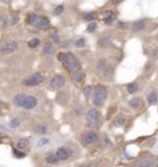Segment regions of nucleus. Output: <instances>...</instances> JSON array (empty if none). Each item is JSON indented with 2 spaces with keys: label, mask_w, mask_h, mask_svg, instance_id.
Instances as JSON below:
<instances>
[{
  "label": "nucleus",
  "mask_w": 158,
  "mask_h": 167,
  "mask_svg": "<svg viewBox=\"0 0 158 167\" xmlns=\"http://www.w3.org/2000/svg\"><path fill=\"white\" fill-rule=\"evenodd\" d=\"M43 162H45L47 166H57V165H59L58 160H57L56 155H55V152H53V150L48 151V152H46L45 157H43Z\"/></svg>",
  "instance_id": "nucleus-12"
},
{
  "label": "nucleus",
  "mask_w": 158,
  "mask_h": 167,
  "mask_svg": "<svg viewBox=\"0 0 158 167\" xmlns=\"http://www.w3.org/2000/svg\"><path fill=\"white\" fill-rule=\"evenodd\" d=\"M66 84V78L62 74H56L53 78L51 79L50 84H48V89L50 91H58L61 88H63Z\"/></svg>",
  "instance_id": "nucleus-10"
},
{
  "label": "nucleus",
  "mask_w": 158,
  "mask_h": 167,
  "mask_svg": "<svg viewBox=\"0 0 158 167\" xmlns=\"http://www.w3.org/2000/svg\"><path fill=\"white\" fill-rule=\"evenodd\" d=\"M121 1H122V0H113V4H115V5H116V4L121 3Z\"/></svg>",
  "instance_id": "nucleus-39"
},
{
  "label": "nucleus",
  "mask_w": 158,
  "mask_h": 167,
  "mask_svg": "<svg viewBox=\"0 0 158 167\" xmlns=\"http://www.w3.org/2000/svg\"><path fill=\"white\" fill-rule=\"evenodd\" d=\"M126 123V116L124 115V114H117L116 116H115L114 119V125L115 126H124V124Z\"/></svg>",
  "instance_id": "nucleus-21"
},
{
  "label": "nucleus",
  "mask_w": 158,
  "mask_h": 167,
  "mask_svg": "<svg viewBox=\"0 0 158 167\" xmlns=\"http://www.w3.org/2000/svg\"><path fill=\"white\" fill-rule=\"evenodd\" d=\"M77 141L82 147L90 149V147H93V146H95L96 144L100 142V134L96 131V130H93V129L84 130V131H82L79 134Z\"/></svg>",
  "instance_id": "nucleus-1"
},
{
  "label": "nucleus",
  "mask_w": 158,
  "mask_h": 167,
  "mask_svg": "<svg viewBox=\"0 0 158 167\" xmlns=\"http://www.w3.org/2000/svg\"><path fill=\"white\" fill-rule=\"evenodd\" d=\"M74 167H113V161L108 157H96L78 162L74 165Z\"/></svg>",
  "instance_id": "nucleus-4"
},
{
  "label": "nucleus",
  "mask_w": 158,
  "mask_h": 167,
  "mask_svg": "<svg viewBox=\"0 0 158 167\" xmlns=\"http://www.w3.org/2000/svg\"><path fill=\"white\" fill-rule=\"evenodd\" d=\"M67 139H64V136H48V135H45V136H40L38 139H36L35 141V149L36 150H43V149H48V147H53V146H59L61 144L66 142Z\"/></svg>",
  "instance_id": "nucleus-2"
},
{
  "label": "nucleus",
  "mask_w": 158,
  "mask_h": 167,
  "mask_svg": "<svg viewBox=\"0 0 158 167\" xmlns=\"http://www.w3.org/2000/svg\"><path fill=\"white\" fill-rule=\"evenodd\" d=\"M55 51H56L55 46L52 45L51 42L45 44V45H43V47H42V52H43L45 55H53V53H55Z\"/></svg>",
  "instance_id": "nucleus-22"
},
{
  "label": "nucleus",
  "mask_w": 158,
  "mask_h": 167,
  "mask_svg": "<svg viewBox=\"0 0 158 167\" xmlns=\"http://www.w3.org/2000/svg\"><path fill=\"white\" fill-rule=\"evenodd\" d=\"M138 83L136 82H132V83H129L127 86H126V89H127V93L129 94H135V93L138 92Z\"/></svg>",
  "instance_id": "nucleus-24"
},
{
  "label": "nucleus",
  "mask_w": 158,
  "mask_h": 167,
  "mask_svg": "<svg viewBox=\"0 0 158 167\" xmlns=\"http://www.w3.org/2000/svg\"><path fill=\"white\" fill-rule=\"evenodd\" d=\"M85 125L87 128L98 130L103 125V116L98 109H89L85 114Z\"/></svg>",
  "instance_id": "nucleus-3"
},
{
  "label": "nucleus",
  "mask_w": 158,
  "mask_h": 167,
  "mask_svg": "<svg viewBox=\"0 0 158 167\" xmlns=\"http://www.w3.org/2000/svg\"><path fill=\"white\" fill-rule=\"evenodd\" d=\"M158 162V159L153 155H146L142 156L140 159H136L135 161H132L130 165H127L126 167H153L155 163Z\"/></svg>",
  "instance_id": "nucleus-5"
},
{
  "label": "nucleus",
  "mask_w": 158,
  "mask_h": 167,
  "mask_svg": "<svg viewBox=\"0 0 158 167\" xmlns=\"http://www.w3.org/2000/svg\"><path fill=\"white\" fill-rule=\"evenodd\" d=\"M108 95V89L103 84H98L95 88H94V95H93V104L95 107H101L105 99H106Z\"/></svg>",
  "instance_id": "nucleus-6"
},
{
  "label": "nucleus",
  "mask_w": 158,
  "mask_h": 167,
  "mask_svg": "<svg viewBox=\"0 0 158 167\" xmlns=\"http://www.w3.org/2000/svg\"><path fill=\"white\" fill-rule=\"evenodd\" d=\"M56 102L58 103L59 105H67L68 102H69V95H68V93L61 91L56 97Z\"/></svg>",
  "instance_id": "nucleus-16"
},
{
  "label": "nucleus",
  "mask_w": 158,
  "mask_h": 167,
  "mask_svg": "<svg viewBox=\"0 0 158 167\" xmlns=\"http://www.w3.org/2000/svg\"><path fill=\"white\" fill-rule=\"evenodd\" d=\"M20 124H21V120L19 118H13L11 121L9 123V125H10V128H11V129H17L20 126Z\"/></svg>",
  "instance_id": "nucleus-28"
},
{
  "label": "nucleus",
  "mask_w": 158,
  "mask_h": 167,
  "mask_svg": "<svg viewBox=\"0 0 158 167\" xmlns=\"http://www.w3.org/2000/svg\"><path fill=\"white\" fill-rule=\"evenodd\" d=\"M96 27H98V25H96V22H89V25H88V27H87V31L88 32H94V31L96 30Z\"/></svg>",
  "instance_id": "nucleus-31"
},
{
  "label": "nucleus",
  "mask_w": 158,
  "mask_h": 167,
  "mask_svg": "<svg viewBox=\"0 0 158 167\" xmlns=\"http://www.w3.org/2000/svg\"><path fill=\"white\" fill-rule=\"evenodd\" d=\"M43 81H45V76L42 74V73L37 72V73L31 74L27 78H25L24 86H26V87H37V86L41 84V83H43Z\"/></svg>",
  "instance_id": "nucleus-8"
},
{
  "label": "nucleus",
  "mask_w": 158,
  "mask_h": 167,
  "mask_svg": "<svg viewBox=\"0 0 158 167\" xmlns=\"http://www.w3.org/2000/svg\"><path fill=\"white\" fill-rule=\"evenodd\" d=\"M83 20H87V21H90V20H94V14L93 13H87L83 15Z\"/></svg>",
  "instance_id": "nucleus-33"
},
{
  "label": "nucleus",
  "mask_w": 158,
  "mask_h": 167,
  "mask_svg": "<svg viewBox=\"0 0 158 167\" xmlns=\"http://www.w3.org/2000/svg\"><path fill=\"white\" fill-rule=\"evenodd\" d=\"M146 100L148 104H151V105H153V104H157L158 103V93L156 89H150L148 92H147L146 94Z\"/></svg>",
  "instance_id": "nucleus-15"
},
{
  "label": "nucleus",
  "mask_w": 158,
  "mask_h": 167,
  "mask_svg": "<svg viewBox=\"0 0 158 167\" xmlns=\"http://www.w3.org/2000/svg\"><path fill=\"white\" fill-rule=\"evenodd\" d=\"M74 46H76L77 48H82V47H84V46H85V40H84L83 37L78 39L76 42H74Z\"/></svg>",
  "instance_id": "nucleus-30"
},
{
  "label": "nucleus",
  "mask_w": 158,
  "mask_h": 167,
  "mask_svg": "<svg viewBox=\"0 0 158 167\" xmlns=\"http://www.w3.org/2000/svg\"><path fill=\"white\" fill-rule=\"evenodd\" d=\"M157 74H158V71H157Z\"/></svg>",
  "instance_id": "nucleus-41"
},
{
  "label": "nucleus",
  "mask_w": 158,
  "mask_h": 167,
  "mask_svg": "<svg viewBox=\"0 0 158 167\" xmlns=\"http://www.w3.org/2000/svg\"><path fill=\"white\" fill-rule=\"evenodd\" d=\"M143 29H145V21L143 20H138V21H135L132 24V31L134 32H141Z\"/></svg>",
  "instance_id": "nucleus-23"
},
{
  "label": "nucleus",
  "mask_w": 158,
  "mask_h": 167,
  "mask_svg": "<svg viewBox=\"0 0 158 167\" xmlns=\"http://www.w3.org/2000/svg\"><path fill=\"white\" fill-rule=\"evenodd\" d=\"M41 19L42 16H37V15H31V16L27 18V24L31 26H35V27L38 29L40 22H41Z\"/></svg>",
  "instance_id": "nucleus-20"
},
{
  "label": "nucleus",
  "mask_w": 158,
  "mask_h": 167,
  "mask_svg": "<svg viewBox=\"0 0 158 167\" xmlns=\"http://www.w3.org/2000/svg\"><path fill=\"white\" fill-rule=\"evenodd\" d=\"M51 39H52V41H53L55 44H59L61 42V39H59V36L57 35V34H52L51 35Z\"/></svg>",
  "instance_id": "nucleus-34"
},
{
  "label": "nucleus",
  "mask_w": 158,
  "mask_h": 167,
  "mask_svg": "<svg viewBox=\"0 0 158 167\" xmlns=\"http://www.w3.org/2000/svg\"><path fill=\"white\" fill-rule=\"evenodd\" d=\"M156 40H157V41H158V34H157V36H156Z\"/></svg>",
  "instance_id": "nucleus-40"
},
{
  "label": "nucleus",
  "mask_w": 158,
  "mask_h": 167,
  "mask_svg": "<svg viewBox=\"0 0 158 167\" xmlns=\"http://www.w3.org/2000/svg\"><path fill=\"white\" fill-rule=\"evenodd\" d=\"M152 58H153V60L158 58V47H155L153 51H152Z\"/></svg>",
  "instance_id": "nucleus-37"
},
{
  "label": "nucleus",
  "mask_w": 158,
  "mask_h": 167,
  "mask_svg": "<svg viewBox=\"0 0 158 167\" xmlns=\"http://www.w3.org/2000/svg\"><path fill=\"white\" fill-rule=\"evenodd\" d=\"M19 22V14H13L11 16V25H15Z\"/></svg>",
  "instance_id": "nucleus-36"
},
{
  "label": "nucleus",
  "mask_w": 158,
  "mask_h": 167,
  "mask_svg": "<svg viewBox=\"0 0 158 167\" xmlns=\"http://www.w3.org/2000/svg\"><path fill=\"white\" fill-rule=\"evenodd\" d=\"M34 131L36 134L41 135V136H45V135H48L51 131V128L48 124H45V123H38L34 126Z\"/></svg>",
  "instance_id": "nucleus-11"
},
{
  "label": "nucleus",
  "mask_w": 158,
  "mask_h": 167,
  "mask_svg": "<svg viewBox=\"0 0 158 167\" xmlns=\"http://www.w3.org/2000/svg\"><path fill=\"white\" fill-rule=\"evenodd\" d=\"M129 107L135 109V110H138L140 108L143 107V103H142V98L140 97H135L132 99H130L129 100Z\"/></svg>",
  "instance_id": "nucleus-17"
},
{
  "label": "nucleus",
  "mask_w": 158,
  "mask_h": 167,
  "mask_svg": "<svg viewBox=\"0 0 158 167\" xmlns=\"http://www.w3.org/2000/svg\"><path fill=\"white\" fill-rule=\"evenodd\" d=\"M30 146H31V141H30L29 138H21L16 142V149H19L21 151H25V152H27Z\"/></svg>",
  "instance_id": "nucleus-14"
},
{
  "label": "nucleus",
  "mask_w": 158,
  "mask_h": 167,
  "mask_svg": "<svg viewBox=\"0 0 158 167\" xmlns=\"http://www.w3.org/2000/svg\"><path fill=\"white\" fill-rule=\"evenodd\" d=\"M0 129H1L3 131H9V133H10V130H9L6 126H4V125H0Z\"/></svg>",
  "instance_id": "nucleus-38"
},
{
  "label": "nucleus",
  "mask_w": 158,
  "mask_h": 167,
  "mask_svg": "<svg viewBox=\"0 0 158 167\" xmlns=\"http://www.w3.org/2000/svg\"><path fill=\"white\" fill-rule=\"evenodd\" d=\"M63 66H64L66 69L71 73L80 71V62H79V60L72 53V52H67V62Z\"/></svg>",
  "instance_id": "nucleus-7"
},
{
  "label": "nucleus",
  "mask_w": 158,
  "mask_h": 167,
  "mask_svg": "<svg viewBox=\"0 0 158 167\" xmlns=\"http://www.w3.org/2000/svg\"><path fill=\"white\" fill-rule=\"evenodd\" d=\"M40 45V39H37V37H35V39H31L29 42H27V46L30 48H36L37 46Z\"/></svg>",
  "instance_id": "nucleus-29"
},
{
  "label": "nucleus",
  "mask_w": 158,
  "mask_h": 167,
  "mask_svg": "<svg viewBox=\"0 0 158 167\" xmlns=\"http://www.w3.org/2000/svg\"><path fill=\"white\" fill-rule=\"evenodd\" d=\"M84 79H85V73L83 71H77L72 73V81L74 83H83Z\"/></svg>",
  "instance_id": "nucleus-18"
},
{
  "label": "nucleus",
  "mask_w": 158,
  "mask_h": 167,
  "mask_svg": "<svg viewBox=\"0 0 158 167\" xmlns=\"http://www.w3.org/2000/svg\"><path fill=\"white\" fill-rule=\"evenodd\" d=\"M63 10H64V8H63L62 5H59V6H57V8L55 9L53 14H55V15H61V14L63 13Z\"/></svg>",
  "instance_id": "nucleus-35"
},
{
  "label": "nucleus",
  "mask_w": 158,
  "mask_h": 167,
  "mask_svg": "<svg viewBox=\"0 0 158 167\" xmlns=\"http://www.w3.org/2000/svg\"><path fill=\"white\" fill-rule=\"evenodd\" d=\"M100 142H101L103 149H110V147H113V141L110 140V138L106 136V135H104L103 138H100Z\"/></svg>",
  "instance_id": "nucleus-25"
},
{
  "label": "nucleus",
  "mask_w": 158,
  "mask_h": 167,
  "mask_svg": "<svg viewBox=\"0 0 158 167\" xmlns=\"http://www.w3.org/2000/svg\"><path fill=\"white\" fill-rule=\"evenodd\" d=\"M58 61L61 62L62 65H64L66 62H67V53H63V52L58 53Z\"/></svg>",
  "instance_id": "nucleus-32"
},
{
  "label": "nucleus",
  "mask_w": 158,
  "mask_h": 167,
  "mask_svg": "<svg viewBox=\"0 0 158 167\" xmlns=\"http://www.w3.org/2000/svg\"><path fill=\"white\" fill-rule=\"evenodd\" d=\"M17 48H19L17 41L16 40H9L5 44H3V46L0 47V53L8 56V55H11L14 52H16Z\"/></svg>",
  "instance_id": "nucleus-9"
},
{
  "label": "nucleus",
  "mask_w": 158,
  "mask_h": 167,
  "mask_svg": "<svg viewBox=\"0 0 158 167\" xmlns=\"http://www.w3.org/2000/svg\"><path fill=\"white\" fill-rule=\"evenodd\" d=\"M26 95H27V94H24V93H17V94L13 98V103H14L16 107L22 108V104H24V102H25Z\"/></svg>",
  "instance_id": "nucleus-19"
},
{
  "label": "nucleus",
  "mask_w": 158,
  "mask_h": 167,
  "mask_svg": "<svg viewBox=\"0 0 158 167\" xmlns=\"http://www.w3.org/2000/svg\"><path fill=\"white\" fill-rule=\"evenodd\" d=\"M36 107H37V98L34 95H26L22 108L26 109V110H31V109H34Z\"/></svg>",
  "instance_id": "nucleus-13"
},
{
  "label": "nucleus",
  "mask_w": 158,
  "mask_h": 167,
  "mask_svg": "<svg viewBox=\"0 0 158 167\" xmlns=\"http://www.w3.org/2000/svg\"><path fill=\"white\" fill-rule=\"evenodd\" d=\"M13 156L16 160H22V159H25L26 156H27V152H25V151H21V150H19V149H13Z\"/></svg>",
  "instance_id": "nucleus-26"
},
{
  "label": "nucleus",
  "mask_w": 158,
  "mask_h": 167,
  "mask_svg": "<svg viewBox=\"0 0 158 167\" xmlns=\"http://www.w3.org/2000/svg\"><path fill=\"white\" fill-rule=\"evenodd\" d=\"M93 95H94V88L88 86L85 87V89H84V97H85V99H93Z\"/></svg>",
  "instance_id": "nucleus-27"
}]
</instances>
